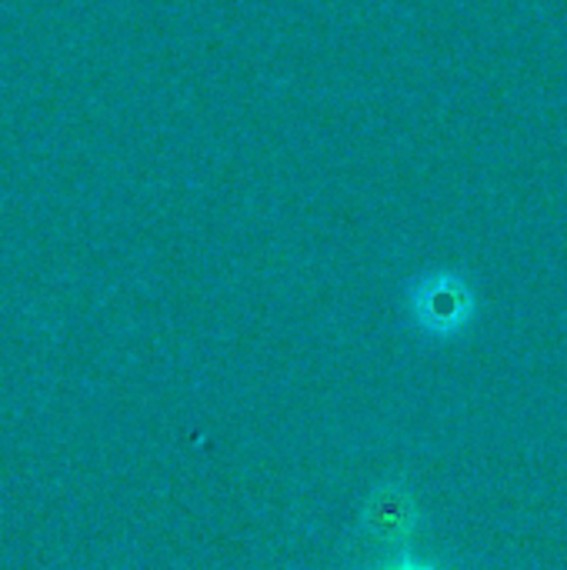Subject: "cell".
Listing matches in <instances>:
<instances>
[{
  "label": "cell",
  "instance_id": "cell-1",
  "mask_svg": "<svg viewBox=\"0 0 567 570\" xmlns=\"http://www.w3.org/2000/svg\"><path fill=\"white\" fill-rule=\"evenodd\" d=\"M414 317L428 334H454L471 317V291L451 277H424L414 291Z\"/></svg>",
  "mask_w": 567,
  "mask_h": 570
},
{
  "label": "cell",
  "instance_id": "cell-2",
  "mask_svg": "<svg viewBox=\"0 0 567 570\" xmlns=\"http://www.w3.org/2000/svg\"><path fill=\"white\" fill-rule=\"evenodd\" d=\"M368 524H371V531L378 534V538H401L408 528H411V511H408V504H404V498L401 494H394V491H381L378 498H374V504H371V511H368Z\"/></svg>",
  "mask_w": 567,
  "mask_h": 570
},
{
  "label": "cell",
  "instance_id": "cell-3",
  "mask_svg": "<svg viewBox=\"0 0 567 570\" xmlns=\"http://www.w3.org/2000/svg\"><path fill=\"white\" fill-rule=\"evenodd\" d=\"M384 570H428V568H421V564H411V561H398V564H388Z\"/></svg>",
  "mask_w": 567,
  "mask_h": 570
}]
</instances>
